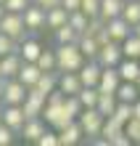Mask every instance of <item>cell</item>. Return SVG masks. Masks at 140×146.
Instances as JSON below:
<instances>
[{"mask_svg":"<svg viewBox=\"0 0 140 146\" xmlns=\"http://www.w3.org/2000/svg\"><path fill=\"white\" fill-rule=\"evenodd\" d=\"M40 50H42V45H40V40H34V37H24V40H19V56H21V61H34V58L40 56Z\"/></svg>","mask_w":140,"mask_h":146,"instance_id":"16","label":"cell"},{"mask_svg":"<svg viewBox=\"0 0 140 146\" xmlns=\"http://www.w3.org/2000/svg\"><path fill=\"white\" fill-rule=\"evenodd\" d=\"M53 35H56V45H66V42H77V40H80V32H74L69 24L53 29Z\"/></svg>","mask_w":140,"mask_h":146,"instance_id":"27","label":"cell"},{"mask_svg":"<svg viewBox=\"0 0 140 146\" xmlns=\"http://www.w3.org/2000/svg\"><path fill=\"white\" fill-rule=\"evenodd\" d=\"M0 32L8 37H13L16 42L24 40L29 35L27 29H24V19H21V13H13V11H5L3 16H0Z\"/></svg>","mask_w":140,"mask_h":146,"instance_id":"3","label":"cell"},{"mask_svg":"<svg viewBox=\"0 0 140 146\" xmlns=\"http://www.w3.org/2000/svg\"><path fill=\"white\" fill-rule=\"evenodd\" d=\"M114 96H116V101H127V104H132L140 93H137V85H135V82L122 80V82L116 85V90H114Z\"/></svg>","mask_w":140,"mask_h":146,"instance_id":"20","label":"cell"},{"mask_svg":"<svg viewBox=\"0 0 140 146\" xmlns=\"http://www.w3.org/2000/svg\"><path fill=\"white\" fill-rule=\"evenodd\" d=\"M137 61H140V56H137Z\"/></svg>","mask_w":140,"mask_h":146,"instance_id":"43","label":"cell"},{"mask_svg":"<svg viewBox=\"0 0 140 146\" xmlns=\"http://www.w3.org/2000/svg\"><path fill=\"white\" fill-rule=\"evenodd\" d=\"M58 133V146H77L85 135H82V127H80V122L77 119H72V122H66L61 130H56Z\"/></svg>","mask_w":140,"mask_h":146,"instance_id":"8","label":"cell"},{"mask_svg":"<svg viewBox=\"0 0 140 146\" xmlns=\"http://www.w3.org/2000/svg\"><path fill=\"white\" fill-rule=\"evenodd\" d=\"M34 64L40 66V72H53L56 69V53H53V50H48V48H42L40 56L34 58Z\"/></svg>","mask_w":140,"mask_h":146,"instance_id":"28","label":"cell"},{"mask_svg":"<svg viewBox=\"0 0 140 146\" xmlns=\"http://www.w3.org/2000/svg\"><path fill=\"white\" fill-rule=\"evenodd\" d=\"M132 35H135V37H140V21L135 24V27H132Z\"/></svg>","mask_w":140,"mask_h":146,"instance_id":"40","label":"cell"},{"mask_svg":"<svg viewBox=\"0 0 140 146\" xmlns=\"http://www.w3.org/2000/svg\"><path fill=\"white\" fill-rule=\"evenodd\" d=\"M77 48H80V53L85 56V58H95L98 56V40L95 37H90V35H80V40H77Z\"/></svg>","mask_w":140,"mask_h":146,"instance_id":"23","label":"cell"},{"mask_svg":"<svg viewBox=\"0 0 140 146\" xmlns=\"http://www.w3.org/2000/svg\"><path fill=\"white\" fill-rule=\"evenodd\" d=\"M13 50H19V42H16L13 37H8L0 32V56H5V53H13Z\"/></svg>","mask_w":140,"mask_h":146,"instance_id":"31","label":"cell"},{"mask_svg":"<svg viewBox=\"0 0 140 146\" xmlns=\"http://www.w3.org/2000/svg\"><path fill=\"white\" fill-rule=\"evenodd\" d=\"M56 80H58V72L53 69V72H40V77H37V82L32 85L37 93H42V96H48L50 90L56 88Z\"/></svg>","mask_w":140,"mask_h":146,"instance_id":"19","label":"cell"},{"mask_svg":"<svg viewBox=\"0 0 140 146\" xmlns=\"http://www.w3.org/2000/svg\"><path fill=\"white\" fill-rule=\"evenodd\" d=\"M119 82H122V77L116 72V66H101V77H98V85L95 88L101 93H114Z\"/></svg>","mask_w":140,"mask_h":146,"instance_id":"11","label":"cell"},{"mask_svg":"<svg viewBox=\"0 0 140 146\" xmlns=\"http://www.w3.org/2000/svg\"><path fill=\"white\" fill-rule=\"evenodd\" d=\"M37 77H40V66L37 64L34 61H21L19 72H16V80L21 85H27V88H32V85L37 82Z\"/></svg>","mask_w":140,"mask_h":146,"instance_id":"14","label":"cell"},{"mask_svg":"<svg viewBox=\"0 0 140 146\" xmlns=\"http://www.w3.org/2000/svg\"><path fill=\"white\" fill-rule=\"evenodd\" d=\"M21 19H24V29H27L29 35H34V32H42V29H45V8L29 3V5L21 11Z\"/></svg>","mask_w":140,"mask_h":146,"instance_id":"4","label":"cell"},{"mask_svg":"<svg viewBox=\"0 0 140 146\" xmlns=\"http://www.w3.org/2000/svg\"><path fill=\"white\" fill-rule=\"evenodd\" d=\"M114 106H116V96H114V93H101V90H98V101H95V109H98L103 117H108L111 111H114Z\"/></svg>","mask_w":140,"mask_h":146,"instance_id":"25","label":"cell"},{"mask_svg":"<svg viewBox=\"0 0 140 146\" xmlns=\"http://www.w3.org/2000/svg\"><path fill=\"white\" fill-rule=\"evenodd\" d=\"M3 13H5V8H3V3H0V16H3Z\"/></svg>","mask_w":140,"mask_h":146,"instance_id":"42","label":"cell"},{"mask_svg":"<svg viewBox=\"0 0 140 146\" xmlns=\"http://www.w3.org/2000/svg\"><path fill=\"white\" fill-rule=\"evenodd\" d=\"M29 3H32V0H3V8H5V11H13V13H21Z\"/></svg>","mask_w":140,"mask_h":146,"instance_id":"35","label":"cell"},{"mask_svg":"<svg viewBox=\"0 0 140 146\" xmlns=\"http://www.w3.org/2000/svg\"><path fill=\"white\" fill-rule=\"evenodd\" d=\"M0 3H3V0H0Z\"/></svg>","mask_w":140,"mask_h":146,"instance_id":"44","label":"cell"},{"mask_svg":"<svg viewBox=\"0 0 140 146\" xmlns=\"http://www.w3.org/2000/svg\"><path fill=\"white\" fill-rule=\"evenodd\" d=\"M42 133H45V119L42 117H27L24 125H21V130H19V135L24 141H29V143H34Z\"/></svg>","mask_w":140,"mask_h":146,"instance_id":"9","label":"cell"},{"mask_svg":"<svg viewBox=\"0 0 140 146\" xmlns=\"http://www.w3.org/2000/svg\"><path fill=\"white\" fill-rule=\"evenodd\" d=\"M61 8H66V13L77 11V8H80V0H61Z\"/></svg>","mask_w":140,"mask_h":146,"instance_id":"38","label":"cell"},{"mask_svg":"<svg viewBox=\"0 0 140 146\" xmlns=\"http://www.w3.org/2000/svg\"><path fill=\"white\" fill-rule=\"evenodd\" d=\"M122 5H124V0H101L98 16H101L103 21H108V19H114V16L122 13Z\"/></svg>","mask_w":140,"mask_h":146,"instance_id":"21","label":"cell"},{"mask_svg":"<svg viewBox=\"0 0 140 146\" xmlns=\"http://www.w3.org/2000/svg\"><path fill=\"white\" fill-rule=\"evenodd\" d=\"M95 61H98L101 66H116L122 61V48H119V42H103V45L98 48V56H95Z\"/></svg>","mask_w":140,"mask_h":146,"instance_id":"6","label":"cell"},{"mask_svg":"<svg viewBox=\"0 0 140 146\" xmlns=\"http://www.w3.org/2000/svg\"><path fill=\"white\" fill-rule=\"evenodd\" d=\"M64 111L72 119H77V114H80L82 111V104H80V98L77 96H64Z\"/></svg>","mask_w":140,"mask_h":146,"instance_id":"30","label":"cell"},{"mask_svg":"<svg viewBox=\"0 0 140 146\" xmlns=\"http://www.w3.org/2000/svg\"><path fill=\"white\" fill-rule=\"evenodd\" d=\"M77 98H80L82 109H90V106H95V101H98V88H93V85H82L80 93H77Z\"/></svg>","mask_w":140,"mask_h":146,"instance_id":"26","label":"cell"},{"mask_svg":"<svg viewBox=\"0 0 140 146\" xmlns=\"http://www.w3.org/2000/svg\"><path fill=\"white\" fill-rule=\"evenodd\" d=\"M132 117H140V96L132 101Z\"/></svg>","mask_w":140,"mask_h":146,"instance_id":"39","label":"cell"},{"mask_svg":"<svg viewBox=\"0 0 140 146\" xmlns=\"http://www.w3.org/2000/svg\"><path fill=\"white\" fill-rule=\"evenodd\" d=\"M106 146H129V138L124 135V130H122V133L114 135V138H108V143H106Z\"/></svg>","mask_w":140,"mask_h":146,"instance_id":"36","label":"cell"},{"mask_svg":"<svg viewBox=\"0 0 140 146\" xmlns=\"http://www.w3.org/2000/svg\"><path fill=\"white\" fill-rule=\"evenodd\" d=\"M116 72H119L122 80L135 82L137 74H140V61H137V58H124V56H122V61L116 64Z\"/></svg>","mask_w":140,"mask_h":146,"instance_id":"17","label":"cell"},{"mask_svg":"<svg viewBox=\"0 0 140 146\" xmlns=\"http://www.w3.org/2000/svg\"><path fill=\"white\" fill-rule=\"evenodd\" d=\"M66 8H61V5H53V8H48L45 11V29H58V27H64L66 24Z\"/></svg>","mask_w":140,"mask_h":146,"instance_id":"18","label":"cell"},{"mask_svg":"<svg viewBox=\"0 0 140 146\" xmlns=\"http://www.w3.org/2000/svg\"><path fill=\"white\" fill-rule=\"evenodd\" d=\"M98 5H101V0H80V11L87 16V19L98 16Z\"/></svg>","mask_w":140,"mask_h":146,"instance_id":"32","label":"cell"},{"mask_svg":"<svg viewBox=\"0 0 140 146\" xmlns=\"http://www.w3.org/2000/svg\"><path fill=\"white\" fill-rule=\"evenodd\" d=\"M106 32H108V40H114V42H122L129 32H132V27L122 19V16H114V19H108L106 21Z\"/></svg>","mask_w":140,"mask_h":146,"instance_id":"13","label":"cell"},{"mask_svg":"<svg viewBox=\"0 0 140 146\" xmlns=\"http://www.w3.org/2000/svg\"><path fill=\"white\" fill-rule=\"evenodd\" d=\"M135 85H137V93H140V74H137V80H135Z\"/></svg>","mask_w":140,"mask_h":146,"instance_id":"41","label":"cell"},{"mask_svg":"<svg viewBox=\"0 0 140 146\" xmlns=\"http://www.w3.org/2000/svg\"><path fill=\"white\" fill-rule=\"evenodd\" d=\"M119 48H122V56L124 58H137L140 56V37H135L132 32L119 42Z\"/></svg>","mask_w":140,"mask_h":146,"instance_id":"24","label":"cell"},{"mask_svg":"<svg viewBox=\"0 0 140 146\" xmlns=\"http://www.w3.org/2000/svg\"><path fill=\"white\" fill-rule=\"evenodd\" d=\"M16 138H19V133H16V130H11L8 125H3V122H0V146H11Z\"/></svg>","mask_w":140,"mask_h":146,"instance_id":"33","label":"cell"},{"mask_svg":"<svg viewBox=\"0 0 140 146\" xmlns=\"http://www.w3.org/2000/svg\"><path fill=\"white\" fill-rule=\"evenodd\" d=\"M27 96V85H21L16 77H8L0 90V104H21Z\"/></svg>","mask_w":140,"mask_h":146,"instance_id":"5","label":"cell"},{"mask_svg":"<svg viewBox=\"0 0 140 146\" xmlns=\"http://www.w3.org/2000/svg\"><path fill=\"white\" fill-rule=\"evenodd\" d=\"M77 122H80V127H82V135H87V138H98V133H101V125H103V114L95 106H90V109H82L80 114H77Z\"/></svg>","mask_w":140,"mask_h":146,"instance_id":"2","label":"cell"},{"mask_svg":"<svg viewBox=\"0 0 140 146\" xmlns=\"http://www.w3.org/2000/svg\"><path fill=\"white\" fill-rule=\"evenodd\" d=\"M77 77H80L82 85H98V77H101V64L95 61V58H85L82 66L77 69Z\"/></svg>","mask_w":140,"mask_h":146,"instance_id":"10","label":"cell"},{"mask_svg":"<svg viewBox=\"0 0 140 146\" xmlns=\"http://www.w3.org/2000/svg\"><path fill=\"white\" fill-rule=\"evenodd\" d=\"M122 19H124L129 27H135L140 21V0H124V5H122Z\"/></svg>","mask_w":140,"mask_h":146,"instance_id":"22","label":"cell"},{"mask_svg":"<svg viewBox=\"0 0 140 146\" xmlns=\"http://www.w3.org/2000/svg\"><path fill=\"white\" fill-rule=\"evenodd\" d=\"M42 106H45V96L37 93L34 88H27V96H24V101H21L24 117H40L42 114Z\"/></svg>","mask_w":140,"mask_h":146,"instance_id":"7","label":"cell"},{"mask_svg":"<svg viewBox=\"0 0 140 146\" xmlns=\"http://www.w3.org/2000/svg\"><path fill=\"white\" fill-rule=\"evenodd\" d=\"M124 135L129 138V143H140V117H129L124 125H122Z\"/></svg>","mask_w":140,"mask_h":146,"instance_id":"29","label":"cell"},{"mask_svg":"<svg viewBox=\"0 0 140 146\" xmlns=\"http://www.w3.org/2000/svg\"><path fill=\"white\" fill-rule=\"evenodd\" d=\"M56 88L64 93V96H77L80 88H82V82H80V77H77V72H58Z\"/></svg>","mask_w":140,"mask_h":146,"instance_id":"12","label":"cell"},{"mask_svg":"<svg viewBox=\"0 0 140 146\" xmlns=\"http://www.w3.org/2000/svg\"><path fill=\"white\" fill-rule=\"evenodd\" d=\"M19 66H21V56H19V50L0 56V77H5V80H8V77H16Z\"/></svg>","mask_w":140,"mask_h":146,"instance_id":"15","label":"cell"},{"mask_svg":"<svg viewBox=\"0 0 140 146\" xmlns=\"http://www.w3.org/2000/svg\"><path fill=\"white\" fill-rule=\"evenodd\" d=\"M34 143H37V146H58V133L56 130H45Z\"/></svg>","mask_w":140,"mask_h":146,"instance_id":"34","label":"cell"},{"mask_svg":"<svg viewBox=\"0 0 140 146\" xmlns=\"http://www.w3.org/2000/svg\"><path fill=\"white\" fill-rule=\"evenodd\" d=\"M56 72H77L85 61V56L80 53L77 42H66V45H56Z\"/></svg>","mask_w":140,"mask_h":146,"instance_id":"1","label":"cell"},{"mask_svg":"<svg viewBox=\"0 0 140 146\" xmlns=\"http://www.w3.org/2000/svg\"><path fill=\"white\" fill-rule=\"evenodd\" d=\"M32 3H34V5H40V8H45V11H48V8H53V5H61V0H32Z\"/></svg>","mask_w":140,"mask_h":146,"instance_id":"37","label":"cell"}]
</instances>
